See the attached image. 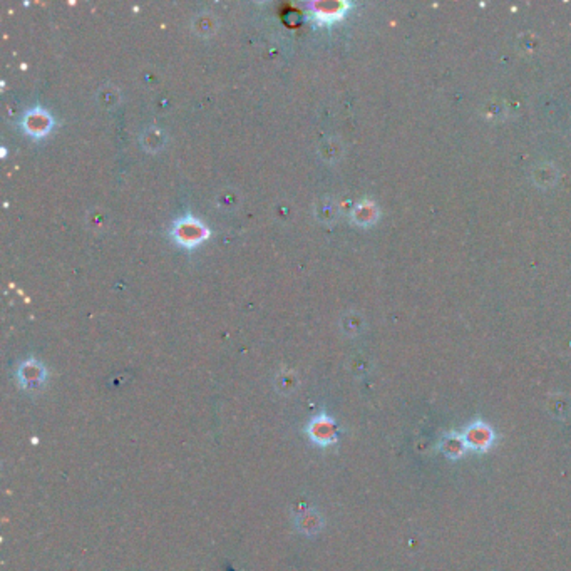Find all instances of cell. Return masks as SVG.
<instances>
[{
  "label": "cell",
  "instance_id": "1",
  "mask_svg": "<svg viewBox=\"0 0 571 571\" xmlns=\"http://www.w3.org/2000/svg\"><path fill=\"white\" fill-rule=\"evenodd\" d=\"M466 446L474 453H488L496 442V432L489 424L482 420H474L461 432Z\"/></svg>",
  "mask_w": 571,
  "mask_h": 571
},
{
  "label": "cell",
  "instance_id": "2",
  "mask_svg": "<svg viewBox=\"0 0 571 571\" xmlns=\"http://www.w3.org/2000/svg\"><path fill=\"white\" fill-rule=\"evenodd\" d=\"M307 434L310 441L319 447L334 446L337 442L335 420L330 416H327L325 412H320L307 424Z\"/></svg>",
  "mask_w": 571,
  "mask_h": 571
},
{
  "label": "cell",
  "instance_id": "3",
  "mask_svg": "<svg viewBox=\"0 0 571 571\" xmlns=\"http://www.w3.org/2000/svg\"><path fill=\"white\" fill-rule=\"evenodd\" d=\"M19 384L29 392H37L44 387L45 379H47V372H45L44 365L39 364L37 360H25L24 364L19 367L17 372Z\"/></svg>",
  "mask_w": 571,
  "mask_h": 571
},
{
  "label": "cell",
  "instance_id": "4",
  "mask_svg": "<svg viewBox=\"0 0 571 571\" xmlns=\"http://www.w3.org/2000/svg\"><path fill=\"white\" fill-rule=\"evenodd\" d=\"M173 235L178 240L181 245H196L203 240V238L208 237V228L203 225L202 222L195 218H183L180 219L175 225V230H173Z\"/></svg>",
  "mask_w": 571,
  "mask_h": 571
},
{
  "label": "cell",
  "instance_id": "5",
  "mask_svg": "<svg viewBox=\"0 0 571 571\" xmlns=\"http://www.w3.org/2000/svg\"><path fill=\"white\" fill-rule=\"evenodd\" d=\"M51 125H52L51 116H49L47 111L41 109V107L30 109L29 113L25 114L24 126L30 134H34V136H42L44 133H47Z\"/></svg>",
  "mask_w": 571,
  "mask_h": 571
},
{
  "label": "cell",
  "instance_id": "6",
  "mask_svg": "<svg viewBox=\"0 0 571 571\" xmlns=\"http://www.w3.org/2000/svg\"><path fill=\"white\" fill-rule=\"evenodd\" d=\"M295 526L299 528L300 533L308 536L315 535L323 528V518L320 513L315 511V509L308 508L295 516Z\"/></svg>",
  "mask_w": 571,
  "mask_h": 571
},
{
  "label": "cell",
  "instance_id": "7",
  "mask_svg": "<svg viewBox=\"0 0 571 571\" xmlns=\"http://www.w3.org/2000/svg\"><path fill=\"white\" fill-rule=\"evenodd\" d=\"M441 451L449 459H461L468 453V446H466L464 439H462L461 432H451V434L444 435L441 442Z\"/></svg>",
  "mask_w": 571,
  "mask_h": 571
},
{
  "label": "cell",
  "instance_id": "8",
  "mask_svg": "<svg viewBox=\"0 0 571 571\" xmlns=\"http://www.w3.org/2000/svg\"><path fill=\"white\" fill-rule=\"evenodd\" d=\"M315 15L322 22H330L338 19L347 10L349 3L345 2H317L315 3Z\"/></svg>",
  "mask_w": 571,
  "mask_h": 571
},
{
  "label": "cell",
  "instance_id": "9",
  "mask_svg": "<svg viewBox=\"0 0 571 571\" xmlns=\"http://www.w3.org/2000/svg\"><path fill=\"white\" fill-rule=\"evenodd\" d=\"M354 219L358 223V225H370L377 219V208L372 202H362L358 203L354 210Z\"/></svg>",
  "mask_w": 571,
  "mask_h": 571
}]
</instances>
